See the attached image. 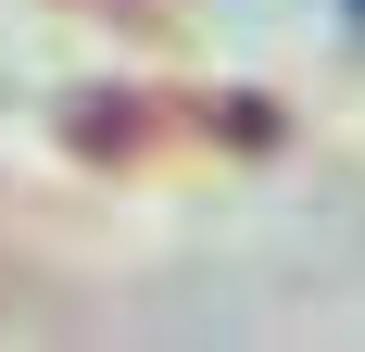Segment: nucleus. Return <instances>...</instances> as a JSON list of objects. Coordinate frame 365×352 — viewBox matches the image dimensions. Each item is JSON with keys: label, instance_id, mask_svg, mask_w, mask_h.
<instances>
[{"label": "nucleus", "instance_id": "nucleus-1", "mask_svg": "<svg viewBox=\"0 0 365 352\" xmlns=\"http://www.w3.org/2000/svg\"><path fill=\"white\" fill-rule=\"evenodd\" d=\"M353 26H365V0H353Z\"/></svg>", "mask_w": 365, "mask_h": 352}]
</instances>
